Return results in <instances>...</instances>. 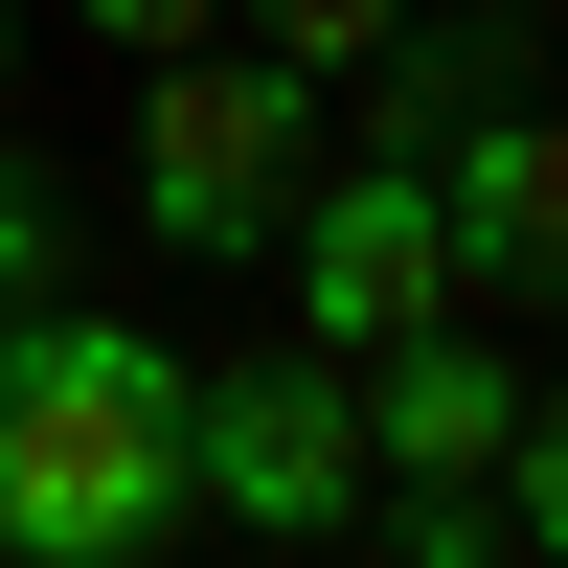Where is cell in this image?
<instances>
[{
	"label": "cell",
	"mask_w": 568,
	"mask_h": 568,
	"mask_svg": "<svg viewBox=\"0 0 568 568\" xmlns=\"http://www.w3.org/2000/svg\"><path fill=\"white\" fill-rule=\"evenodd\" d=\"M182 387L205 364L160 342V318H0V546L23 568H160L205 524V478H182Z\"/></svg>",
	"instance_id": "cell-1"
},
{
	"label": "cell",
	"mask_w": 568,
	"mask_h": 568,
	"mask_svg": "<svg viewBox=\"0 0 568 568\" xmlns=\"http://www.w3.org/2000/svg\"><path fill=\"white\" fill-rule=\"evenodd\" d=\"M296 182H318V69H273L251 23H205V45H160V69H136V136H114L136 251L251 273L273 227H296Z\"/></svg>",
	"instance_id": "cell-2"
},
{
	"label": "cell",
	"mask_w": 568,
	"mask_h": 568,
	"mask_svg": "<svg viewBox=\"0 0 568 568\" xmlns=\"http://www.w3.org/2000/svg\"><path fill=\"white\" fill-rule=\"evenodd\" d=\"M182 478H205V524H251V546H342L387 455H364V387L318 342H251V364L182 387Z\"/></svg>",
	"instance_id": "cell-3"
},
{
	"label": "cell",
	"mask_w": 568,
	"mask_h": 568,
	"mask_svg": "<svg viewBox=\"0 0 568 568\" xmlns=\"http://www.w3.org/2000/svg\"><path fill=\"white\" fill-rule=\"evenodd\" d=\"M273 273H296V342H318V364L455 318V205H433V160H387V136H364V160H318L296 227H273Z\"/></svg>",
	"instance_id": "cell-4"
},
{
	"label": "cell",
	"mask_w": 568,
	"mask_h": 568,
	"mask_svg": "<svg viewBox=\"0 0 568 568\" xmlns=\"http://www.w3.org/2000/svg\"><path fill=\"white\" fill-rule=\"evenodd\" d=\"M433 205H455V296L478 318H568V91L455 114L433 136Z\"/></svg>",
	"instance_id": "cell-5"
},
{
	"label": "cell",
	"mask_w": 568,
	"mask_h": 568,
	"mask_svg": "<svg viewBox=\"0 0 568 568\" xmlns=\"http://www.w3.org/2000/svg\"><path fill=\"white\" fill-rule=\"evenodd\" d=\"M342 387H364V455L387 478H500V433H524V342H478V296L409 318V342H364Z\"/></svg>",
	"instance_id": "cell-6"
},
{
	"label": "cell",
	"mask_w": 568,
	"mask_h": 568,
	"mask_svg": "<svg viewBox=\"0 0 568 568\" xmlns=\"http://www.w3.org/2000/svg\"><path fill=\"white\" fill-rule=\"evenodd\" d=\"M342 91H364V136H387V160H433L455 114H500V91H546V0H455V23L409 0V23L364 45Z\"/></svg>",
	"instance_id": "cell-7"
},
{
	"label": "cell",
	"mask_w": 568,
	"mask_h": 568,
	"mask_svg": "<svg viewBox=\"0 0 568 568\" xmlns=\"http://www.w3.org/2000/svg\"><path fill=\"white\" fill-rule=\"evenodd\" d=\"M45 296H91V182L0 136V318H45Z\"/></svg>",
	"instance_id": "cell-8"
},
{
	"label": "cell",
	"mask_w": 568,
	"mask_h": 568,
	"mask_svg": "<svg viewBox=\"0 0 568 568\" xmlns=\"http://www.w3.org/2000/svg\"><path fill=\"white\" fill-rule=\"evenodd\" d=\"M364 524H387L409 568H500L524 524H500V478H364Z\"/></svg>",
	"instance_id": "cell-9"
},
{
	"label": "cell",
	"mask_w": 568,
	"mask_h": 568,
	"mask_svg": "<svg viewBox=\"0 0 568 568\" xmlns=\"http://www.w3.org/2000/svg\"><path fill=\"white\" fill-rule=\"evenodd\" d=\"M500 524L568 546V364H524V433H500Z\"/></svg>",
	"instance_id": "cell-10"
},
{
	"label": "cell",
	"mask_w": 568,
	"mask_h": 568,
	"mask_svg": "<svg viewBox=\"0 0 568 568\" xmlns=\"http://www.w3.org/2000/svg\"><path fill=\"white\" fill-rule=\"evenodd\" d=\"M227 23H251V45H273V69H318V91H342V69H364V45H387V23H409V0H227Z\"/></svg>",
	"instance_id": "cell-11"
},
{
	"label": "cell",
	"mask_w": 568,
	"mask_h": 568,
	"mask_svg": "<svg viewBox=\"0 0 568 568\" xmlns=\"http://www.w3.org/2000/svg\"><path fill=\"white\" fill-rule=\"evenodd\" d=\"M227 0H91V45H136V69H160V45H205Z\"/></svg>",
	"instance_id": "cell-12"
},
{
	"label": "cell",
	"mask_w": 568,
	"mask_h": 568,
	"mask_svg": "<svg viewBox=\"0 0 568 568\" xmlns=\"http://www.w3.org/2000/svg\"><path fill=\"white\" fill-rule=\"evenodd\" d=\"M0 91H23V0H0Z\"/></svg>",
	"instance_id": "cell-13"
},
{
	"label": "cell",
	"mask_w": 568,
	"mask_h": 568,
	"mask_svg": "<svg viewBox=\"0 0 568 568\" xmlns=\"http://www.w3.org/2000/svg\"><path fill=\"white\" fill-rule=\"evenodd\" d=\"M546 91H568V0H546Z\"/></svg>",
	"instance_id": "cell-14"
}]
</instances>
